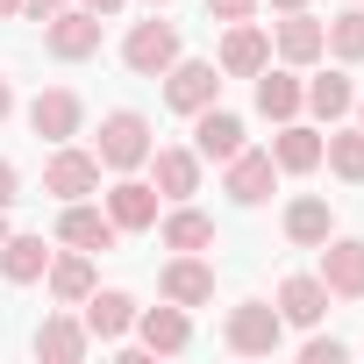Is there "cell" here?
<instances>
[{"mask_svg":"<svg viewBox=\"0 0 364 364\" xmlns=\"http://www.w3.org/2000/svg\"><path fill=\"white\" fill-rule=\"evenodd\" d=\"M150 150H157V143H150V122H143L136 107H114V114L100 122V150H93V157H100L107 171H136V164H150Z\"/></svg>","mask_w":364,"mask_h":364,"instance_id":"obj_1","label":"cell"},{"mask_svg":"<svg viewBox=\"0 0 364 364\" xmlns=\"http://www.w3.org/2000/svg\"><path fill=\"white\" fill-rule=\"evenodd\" d=\"M300 100H307L321 122H336V114H350V107H357V93H350V79H343V72H321V79H307V93H300Z\"/></svg>","mask_w":364,"mask_h":364,"instance_id":"obj_28","label":"cell"},{"mask_svg":"<svg viewBox=\"0 0 364 364\" xmlns=\"http://www.w3.org/2000/svg\"><path fill=\"white\" fill-rule=\"evenodd\" d=\"M15 193H22V171H15L8 157H0V215H8V208H15Z\"/></svg>","mask_w":364,"mask_h":364,"instance_id":"obj_32","label":"cell"},{"mask_svg":"<svg viewBox=\"0 0 364 364\" xmlns=\"http://www.w3.org/2000/svg\"><path fill=\"white\" fill-rule=\"evenodd\" d=\"M58 8H65V0H22V15H36V22H50Z\"/></svg>","mask_w":364,"mask_h":364,"instance_id":"obj_33","label":"cell"},{"mask_svg":"<svg viewBox=\"0 0 364 364\" xmlns=\"http://www.w3.org/2000/svg\"><path fill=\"white\" fill-rule=\"evenodd\" d=\"M43 50L65 58V65L93 58V50H100V15H93V8H58V15L43 22Z\"/></svg>","mask_w":364,"mask_h":364,"instance_id":"obj_4","label":"cell"},{"mask_svg":"<svg viewBox=\"0 0 364 364\" xmlns=\"http://www.w3.org/2000/svg\"><path fill=\"white\" fill-rule=\"evenodd\" d=\"M157 193L164 200L200 193V150H157Z\"/></svg>","mask_w":364,"mask_h":364,"instance_id":"obj_21","label":"cell"},{"mask_svg":"<svg viewBox=\"0 0 364 364\" xmlns=\"http://www.w3.org/2000/svg\"><path fill=\"white\" fill-rule=\"evenodd\" d=\"M114 215H100V208H86V200H65V215H58V243H72V250H114Z\"/></svg>","mask_w":364,"mask_h":364,"instance_id":"obj_11","label":"cell"},{"mask_svg":"<svg viewBox=\"0 0 364 364\" xmlns=\"http://www.w3.org/2000/svg\"><path fill=\"white\" fill-rule=\"evenodd\" d=\"M357 114H364V100H357Z\"/></svg>","mask_w":364,"mask_h":364,"instance_id":"obj_40","label":"cell"},{"mask_svg":"<svg viewBox=\"0 0 364 364\" xmlns=\"http://www.w3.org/2000/svg\"><path fill=\"white\" fill-rule=\"evenodd\" d=\"M136 336H143V350L150 357H178V350H186L193 343V321H186V307H136Z\"/></svg>","mask_w":364,"mask_h":364,"instance_id":"obj_10","label":"cell"},{"mask_svg":"<svg viewBox=\"0 0 364 364\" xmlns=\"http://www.w3.org/2000/svg\"><path fill=\"white\" fill-rule=\"evenodd\" d=\"M300 357H307V364H343V343H336V336H314Z\"/></svg>","mask_w":364,"mask_h":364,"instance_id":"obj_31","label":"cell"},{"mask_svg":"<svg viewBox=\"0 0 364 364\" xmlns=\"http://www.w3.org/2000/svg\"><path fill=\"white\" fill-rule=\"evenodd\" d=\"M300 79L293 72H257V114H272V122H293L300 114Z\"/></svg>","mask_w":364,"mask_h":364,"instance_id":"obj_23","label":"cell"},{"mask_svg":"<svg viewBox=\"0 0 364 364\" xmlns=\"http://www.w3.org/2000/svg\"><path fill=\"white\" fill-rule=\"evenodd\" d=\"M86 321H72V314H50L43 328H36V357H50V364H79L86 357Z\"/></svg>","mask_w":364,"mask_h":364,"instance_id":"obj_20","label":"cell"},{"mask_svg":"<svg viewBox=\"0 0 364 364\" xmlns=\"http://www.w3.org/2000/svg\"><path fill=\"white\" fill-rule=\"evenodd\" d=\"M328 50H336L343 65H357V58H364V15H357V8H343V15L328 22Z\"/></svg>","mask_w":364,"mask_h":364,"instance_id":"obj_29","label":"cell"},{"mask_svg":"<svg viewBox=\"0 0 364 364\" xmlns=\"http://www.w3.org/2000/svg\"><path fill=\"white\" fill-rule=\"evenodd\" d=\"M215 93H222V79H215V65H171L164 72V100L178 107V114H200V107H215Z\"/></svg>","mask_w":364,"mask_h":364,"instance_id":"obj_12","label":"cell"},{"mask_svg":"<svg viewBox=\"0 0 364 364\" xmlns=\"http://www.w3.org/2000/svg\"><path fill=\"white\" fill-rule=\"evenodd\" d=\"M328 229H336V222H328V200H314V193H307V200H293V208H286V236H293V243L321 250V243H328Z\"/></svg>","mask_w":364,"mask_h":364,"instance_id":"obj_26","label":"cell"},{"mask_svg":"<svg viewBox=\"0 0 364 364\" xmlns=\"http://www.w3.org/2000/svg\"><path fill=\"white\" fill-rule=\"evenodd\" d=\"M107 215H114V229H157V186L122 178V186L107 193Z\"/></svg>","mask_w":364,"mask_h":364,"instance_id":"obj_18","label":"cell"},{"mask_svg":"<svg viewBox=\"0 0 364 364\" xmlns=\"http://www.w3.org/2000/svg\"><path fill=\"white\" fill-rule=\"evenodd\" d=\"M79 8H93V15H100V22H107V15H114V8H122V0H79Z\"/></svg>","mask_w":364,"mask_h":364,"instance_id":"obj_34","label":"cell"},{"mask_svg":"<svg viewBox=\"0 0 364 364\" xmlns=\"http://www.w3.org/2000/svg\"><path fill=\"white\" fill-rule=\"evenodd\" d=\"M157 236H164V250H208V243H215V222H208L200 208H171Z\"/></svg>","mask_w":364,"mask_h":364,"instance_id":"obj_25","label":"cell"},{"mask_svg":"<svg viewBox=\"0 0 364 364\" xmlns=\"http://www.w3.org/2000/svg\"><path fill=\"white\" fill-rule=\"evenodd\" d=\"M157 293H164L171 307H208V300H215V264H200L193 250H178V257L157 272Z\"/></svg>","mask_w":364,"mask_h":364,"instance_id":"obj_6","label":"cell"},{"mask_svg":"<svg viewBox=\"0 0 364 364\" xmlns=\"http://www.w3.org/2000/svg\"><path fill=\"white\" fill-rule=\"evenodd\" d=\"M208 15H215V22H250L257 0H208Z\"/></svg>","mask_w":364,"mask_h":364,"instance_id":"obj_30","label":"cell"},{"mask_svg":"<svg viewBox=\"0 0 364 364\" xmlns=\"http://www.w3.org/2000/svg\"><path fill=\"white\" fill-rule=\"evenodd\" d=\"M193 150L215 157V164H229V157L243 150V122H236L229 107H200V114H193Z\"/></svg>","mask_w":364,"mask_h":364,"instance_id":"obj_14","label":"cell"},{"mask_svg":"<svg viewBox=\"0 0 364 364\" xmlns=\"http://www.w3.org/2000/svg\"><path fill=\"white\" fill-rule=\"evenodd\" d=\"M279 336H286V314H279V307H264V300H243V307H229V328H222V343H229L236 357H272V350H279Z\"/></svg>","mask_w":364,"mask_h":364,"instance_id":"obj_2","label":"cell"},{"mask_svg":"<svg viewBox=\"0 0 364 364\" xmlns=\"http://www.w3.org/2000/svg\"><path fill=\"white\" fill-rule=\"evenodd\" d=\"M8 114H15V86H8V79H0V122H8Z\"/></svg>","mask_w":364,"mask_h":364,"instance_id":"obj_35","label":"cell"},{"mask_svg":"<svg viewBox=\"0 0 364 364\" xmlns=\"http://www.w3.org/2000/svg\"><path fill=\"white\" fill-rule=\"evenodd\" d=\"M43 279H50V293H58L65 307H79V300L93 293V250H72V257H58Z\"/></svg>","mask_w":364,"mask_h":364,"instance_id":"obj_24","label":"cell"},{"mask_svg":"<svg viewBox=\"0 0 364 364\" xmlns=\"http://www.w3.org/2000/svg\"><path fill=\"white\" fill-rule=\"evenodd\" d=\"M321 157H328V171H336V178L364 186V129H336V136L321 143Z\"/></svg>","mask_w":364,"mask_h":364,"instance_id":"obj_27","label":"cell"},{"mask_svg":"<svg viewBox=\"0 0 364 364\" xmlns=\"http://www.w3.org/2000/svg\"><path fill=\"white\" fill-rule=\"evenodd\" d=\"M100 186V157L93 150H65L58 143V157L43 164V193H58V200H86Z\"/></svg>","mask_w":364,"mask_h":364,"instance_id":"obj_9","label":"cell"},{"mask_svg":"<svg viewBox=\"0 0 364 364\" xmlns=\"http://www.w3.org/2000/svg\"><path fill=\"white\" fill-rule=\"evenodd\" d=\"M321 286L336 300H364V236H328L321 243Z\"/></svg>","mask_w":364,"mask_h":364,"instance_id":"obj_5","label":"cell"},{"mask_svg":"<svg viewBox=\"0 0 364 364\" xmlns=\"http://www.w3.org/2000/svg\"><path fill=\"white\" fill-rule=\"evenodd\" d=\"M321 50H328V29H321L307 8H293V15L279 22V58H286V65H314Z\"/></svg>","mask_w":364,"mask_h":364,"instance_id":"obj_16","label":"cell"},{"mask_svg":"<svg viewBox=\"0 0 364 364\" xmlns=\"http://www.w3.org/2000/svg\"><path fill=\"white\" fill-rule=\"evenodd\" d=\"M272 8H279V15H293V8H307V0H272Z\"/></svg>","mask_w":364,"mask_h":364,"instance_id":"obj_37","label":"cell"},{"mask_svg":"<svg viewBox=\"0 0 364 364\" xmlns=\"http://www.w3.org/2000/svg\"><path fill=\"white\" fill-rule=\"evenodd\" d=\"M272 164H279V171H314V164H321V136H314V129H300V122H279Z\"/></svg>","mask_w":364,"mask_h":364,"instance_id":"obj_22","label":"cell"},{"mask_svg":"<svg viewBox=\"0 0 364 364\" xmlns=\"http://www.w3.org/2000/svg\"><path fill=\"white\" fill-rule=\"evenodd\" d=\"M0 243H8V222H0Z\"/></svg>","mask_w":364,"mask_h":364,"instance_id":"obj_38","label":"cell"},{"mask_svg":"<svg viewBox=\"0 0 364 364\" xmlns=\"http://www.w3.org/2000/svg\"><path fill=\"white\" fill-rule=\"evenodd\" d=\"M79 307H86V336H93V343H114V336L136 328V300H129V293H86Z\"/></svg>","mask_w":364,"mask_h":364,"instance_id":"obj_15","label":"cell"},{"mask_svg":"<svg viewBox=\"0 0 364 364\" xmlns=\"http://www.w3.org/2000/svg\"><path fill=\"white\" fill-rule=\"evenodd\" d=\"M279 314H286L293 328H314V321L328 314V286H321V279H307V272H300V279H286V286H279Z\"/></svg>","mask_w":364,"mask_h":364,"instance_id":"obj_19","label":"cell"},{"mask_svg":"<svg viewBox=\"0 0 364 364\" xmlns=\"http://www.w3.org/2000/svg\"><path fill=\"white\" fill-rule=\"evenodd\" d=\"M22 15V0H0V22H15Z\"/></svg>","mask_w":364,"mask_h":364,"instance_id":"obj_36","label":"cell"},{"mask_svg":"<svg viewBox=\"0 0 364 364\" xmlns=\"http://www.w3.org/2000/svg\"><path fill=\"white\" fill-rule=\"evenodd\" d=\"M122 65H129L136 79H164V72L178 65V29H171V22H136L129 43H122Z\"/></svg>","mask_w":364,"mask_h":364,"instance_id":"obj_3","label":"cell"},{"mask_svg":"<svg viewBox=\"0 0 364 364\" xmlns=\"http://www.w3.org/2000/svg\"><path fill=\"white\" fill-rule=\"evenodd\" d=\"M43 272H50L43 236H8V243H0V279H8V286H36Z\"/></svg>","mask_w":364,"mask_h":364,"instance_id":"obj_17","label":"cell"},{"mask_svg":"<svg viewBox=\"0 0 364 364\" xmlns=\"http://www.w3.org/2000/svg\"><path fill=\"white\" fill-rule=\"evenodd\" d=\"M264 58H272V36H264L257 22H229V36H222V72H229V79H257Z\"/></svg>","mask_w":364,"mask_h":364,"instance_id":"obj_13","label":"cell"},{"mask_svg":"<svg viewBox=\"0 0 364 364\" xmlns=\"http://www.w3.org/2000/svg\"><path fill=\"white\" fill-rule=\"evenodd\" d=\"M150 8H164V0H150Z\"/></svg>","mask_w":364,"mask_h":364,"instance_id":"obj_39","label":"cell"},{"mask_svg":"<svg viewBox=\"0 0 364 364\" xmlns=\"http://www.w3.org/2000/svg\"><path fill=\"white\" fill-rule=\"evenodd\" d=\"M272 186H279V164H272V150H236L229 157V200L236 208H264L272 200Z\"/></svg>","mask_w":364,"mask_h":364,"instance_id":"obj_7","label":"cell"},{"mask_svg":"<svg viewBox=\"0 0 364 364\" xmlns=\"http://www.w3.org/2000/svg\"><path fill=\"white\" fill-rule=\"evenodd\" d=\"M79 122H86V107H79V93H72V86H50V93H36V100H29V129H36L43 143H72V136H79Z\"/></svg>","mask_w":364,"mask_h":364,"instance_id":"obj_8","label":"cell"}]
</instances>
